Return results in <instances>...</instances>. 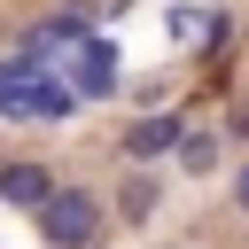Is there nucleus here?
<instances>
[{"mask_svg":"<svg viewBox=\"0 0 249 249\" xmlns=\"http://www.w3.org/2000/svg\"><path fill=\"white\" fill-rule=\"evenodd\" d=\"M78 109V93H70V78H54V70H31V62H0V117L8 124H62Z\"/></svg>","mask_w":249,"mask_h":249,"instance_id":"obj_1","label":"nucleus"},{"mask_svg":"<svg viewBox=\"0 0 249 249\" xmlns=\"http://www.w3.org/2000/svg\"><path fill=\"white\" fill-rule=\"evenodd\" d=\"M39 233H47V249H93L101 241V202L86 187H54V202L39 210Z\"/></svg>","mask_w":249,"mask_h":249,"instance_id":"obj_2","label":"nucleus"},{"mask_svg":"<svg viewBox=\"0 0 249 249\" xmlns=\"http://www.w3.org/2000/svg\"><path fill=\"white\" fill-rule=\"evenodd\" d=\"M93 39V16L86 8H54L39 31H23V47H16V62H31V70H47L54 62V47H86Z\"/></svg>","mask_w":249,"mask_h":249,"instance_id":"obj_3","label":"nucleus"},{"mask_svg":"<svg viewBox=\"0 0 249 249\" xmlns=\"http://www.w3.org/2000/svg\"><path fill=\"white\" fill-rule=\"evenodd\" d=\"M70 93H78V101H86V93H93V101L117 93V39L93 31L86 47H70Z\"/></svg>","mask_w":249,"mask_h":249,"instance_id":"obj_4","label":"nucleus"},{"mask_svg":"<svg viewBox=\"0 0 249 249\" xmlns=\"http://www.w3.org/2000/svg\"><path fill=\"white\" fill-rule=\"evenodd\" d=\"M171 148H187V117H171V109H156V117H140L132 132H124V156H171Z\"/></svg>","mask_w":249,"mask_h":249,"instance_id":"obj_5","label":"nucleus"},{"mask_svg":"<svg viewBox=\"0 0 249 249\" xmlns=\"http://www.w3.org/2000/svg\"><path fill=\"white\" fill-rule=\"evenodd\" d=\"M0 202L47 210V202H54V171H47V163H8V171H0Z\"/></svg>","mask_w":249,"mask_h":249,"instance_id":"obj_6","label":"nucleus"},{"mask_svg":"<svg viewBox=\"0 0 249 249\" xmlns=\"http://www.w3.org/2000/svg\"><path fill=\"white\" fill-rule=\"evenodd\" d=\"M179 156H187V171H210V163H218V140H202V132H195Z\"/></svg>","mask_w":249,"mask_h":249,"instance_id":"obj_7","label":"nucleus"},{"mask_svg":"<svg viewBox=\"0 0 249 249\" xmlns=\"http://www.w3.org/2000/svg\"><path fill=\"white\" fill-rule=\"evenodd\" d=\"M148 202H156V187H148V179H132V187H124V210H132V218H148Z\"/></svg>","mask_w":249,"mask_h":249,"instance_id":"obj_8","label":"nucleus"},{"mask_svg":"<svg viewBox=\"0 0 249 249\" xmlns=\"http://www.w3.org/2000/svg\"><path fill=\"white\" fill-rule=\"evenodd\" d=\"M233 202H241V210H249V163H241V171H233Z\"/></svg>","mask_w":249,"mask_h":249,"instance_id":"obj_9","label":"nucleus"}]
</instances>
